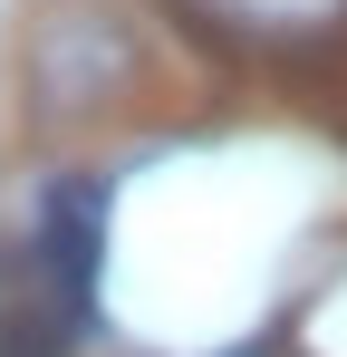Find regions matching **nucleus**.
I'll use <instances>...</instances> for the list:
<instances>
[{
  "label": "nucleus",
  "instance_id": "nucleus-1",
  "mask_svg": "<svg viewBox=\"0 0 347 357\" xmlns=\"http://www.w3.org/2000/svg\"><path fill=\"white\" fill-rule=\"evenodd\" d=\"M135 87H145V39L107 0H39V20L20 29V97H29V116L77 126V116L125 107Z\"/></svg>",
  "mask_w": 347,
  "mask_h": 357
},
{
  "label": "nucleus",
  "instance_id": "nucleus-2",
  "mask_svg": "<svg viewBox=\"0 0 347 357\" xmlns=\"http://www.w3.org/2000/svg\"><path fill=\"white\" fill-rule=\"evenodd\" d=\"M107 174H87V165H68V174L39 183V213H29V261H39V290L58 319L87 338L97 328V271H107Z\"/></svg>",
  "mask_w": 347,
  "mask_h": 357
},
{
  "label": "nucleus",
  "instance_id": "nucleus-3",
  "mask_svg": "<svg viewBox=\"0 0 347 357\" xmlns=\"http://www.w3.org/2000/svg\"><path fill=\"white\" fill-rule=\"evenodd\" d=\"M77 348V328H68V319H58L49 299H0V357H68Z\"/></svg>",
  "mask_w": 347,
  "mask_h": 357
}]
</instances>
